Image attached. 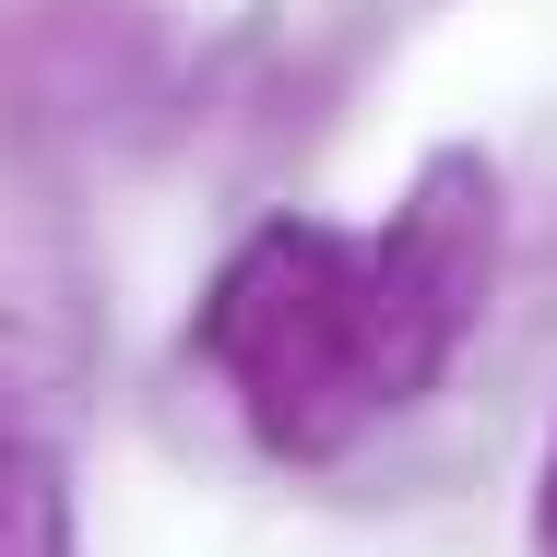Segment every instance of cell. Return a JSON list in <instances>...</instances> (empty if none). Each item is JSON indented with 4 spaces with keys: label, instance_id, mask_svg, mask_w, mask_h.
<instances>
[{
    "label": "cell",
    "instance_id": "6da1fadb",
    "mask_svg": "<svg viewBox=\"0 0 557 557\" xmlns=\"http://www.w3.org/2000/svg\"><path fill=\"white\" fill-rule=\"evenodd\" d=\"M498 166L474 143H440L380 237L321 214H273L225 249L202 297V368L237 392L249 440L273 462H344L380 416L428 404L498 297Z\"/></svg>",
    "mask_w": 557,
    "mask_h": 557
},
{
    "label": "cell",
    "instance_id": "7a4b0ae2",
    "mask_svg": "<svg viewBox=\"0 0 557 557\" xmlns=\"http://www.w3.org/2000/svg\"><path fill=\"white\" fill-rule=\"evenodd\" d=\"M84 440V309L60 249L0 225V557H72Z\"/></svg>",
    "mask_w": 557,
    "mask_h": 557
},
{
    "label": "cell",
    "instance_id": "3957f363",
    "mask_svg": "<svg viewBox=\"0 0 557 557\" xmlns=\"http://www.w3.org/2000/svg\"><path fill=\"white\" fill-rule=\"evenodd\" d=\"M534 557H557V440H546V474H534Z\"/></svg>",
    "mask_w": 557,
    "mask_h": 557
}]
</instances>
